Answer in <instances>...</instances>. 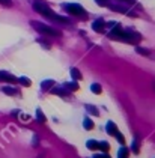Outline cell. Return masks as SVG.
Masks as SVG:
<instances>
[{
  "mask_svg": "<svg viewBox=\"0 0 155 158\" xmlns=\"http://www.w3.org/2000/svg\"><path fill=\"white\" fill-rule=\"evenodd\" d=\"M122 2H128V3H134V0H122Z\"/></svg>",
  "mask_w": 155,
  "mask_h": 158,
  "instance_id": "28",
  "label": "cell"
},
{
  "mask_svg": "<svg viewBox=\"0 0 155 158\" xmlns=\"http://www.w3.org/2000/svg\"><path fill=\"white\" fill-rule=\"evenodd\" d=\"M86 109H88L90 113H93L95 116H98V115H99V113L97 111V107H95V105H89V104H88V105H86Z\"/></svg>",
  "mask_w": 155,
  "mask_h": 158,
  "instance_id": "22",
  "label": "cell"
},
{
  "mask_svg": "<svg viewBox=\"0 0 155 158\" xmlns=\"http://www.w3.org/2000/svg\"><path fill=\"white\" fill-rule=\"evenodd\" d=\"M63 8H65V11H66L68 14L86 18V11H84V8H83L81 5H79V3H66V5H63Z\"/></svg>",
  "mask_w": 155,
  "mask_h": 158,
  "instance_id": "2",
  "label": "cell"
},
{
  "mask_svg": "<svg viewBox=\"0 0 155 158\" xmlns=\"http://www.w3.org/2000/svg\"><path fill=\"white\" fill-rule=\"evenodd\" d=\"M65 87H66V89L68 90H77V89H79V84H77V81H70V83H66L65 84Z\"/></svg>",
  "mask_w": 155,
  "mask_h": 158,
  "instance_id": "13",
  "label": "cell"
},
{
  "mask_svg": "<svg viewBox=\"0 0 155 158\" xmlns=\"http://www.w3.org/2000/svg\"><path fill=\"white\" fill-rule=\"evenodd\" d=\"M3 5H6V6H11V0H0Z\"/></svg>",
  "mask_w": 155,
  "mask_h": 158,
  "instance_id": "26",
  "label": "cell"
},
{
  "mask_svg": "<svg viewBox=\"0 0 155 158\" xmlns=\"http://www.w3.org/2000/svg\"><path fill=\"white\" fill-rule=\"evenodd\" d=\"M86 145H88V149H90V151H97L98 149V142H95V140H89Z\"/></svg>",
  "mask_w": 155,
  "mask_h": 158,
  "instance_id": "16",
  "label": "cell"
},
{
  "mask_svg": "<svg viewBox=\"0 0 155 158\" xmlns=\"http://www.w3.org/2000/svg\"><path fill=\"white\" fill-rule=\"evenodd\" d=\"M33 8H35V11H36V12H39L41 15L47 17V18H50V20H53V18H54V15H56V14L51 11L45 3H42V2H36L35 5H33Z\"/></svg>",
  "mask_w": 155,
  "mask_h": 158,
  "instance_id": "4",
  "label": "cell"
},
{
  "mask_svg": "<svg viewBox=\"0 0 155 158\" xmlns=\"http://www.w3.org/2000/svg\"><path fill=\"white\" fill-rule=\"evenodd\" d=\"M106 129H107V133H108L110 136H113V137H116V139L119 140L120 145H125V139L122 137V134H120V131L117 129V127H116L115 122L110 120L108 124H107V127H106Z\"/></svg>",
  "mask_w": 155,
  "mask_h": 158,
  "instance_id": "5",
  "label": "cell"
},
{
  "mask_svg": "<svg viewBox=\"0 0 155 158\" xmlns=\"http://www.w3.org/2000/svg\"><path fill=\"white\" fill-rule=\"evenodd\" d=\"M136 51L139 53V54H143V56H149V51L146 50V48H142V47H137Z\"/></svg>",
  "mask_w": 155,
  "mask_h": 158,
  "instance_id": "21",
  "label": "cell"
},
{
  "mask_svg": "<svg viewBox=\"0 0 155 158\" xmlns=\"http://www.w3.org/2000/svg\"><path fill=\"white\" fill-rule=\"evenodd\" d=\"M32 26H33V27H35L39 33L47 35V36H62V33H60L59 30L50 27V26H47V24H42V23H38V21H32Z\"/></svg>",
  "mask_w": 155,
  "mask_h": 158,
  "instance_id": "1",
  "label": "cell"
},
{
  "mask_svg": "<svg viewBox=\"0 0 155 158\" xmlns=\"http://www.w3.org/2000/svg\"><path fill=\"white\" fill-rule=\"evenodd\" d=\"M97 2V5H99V6H107L108 5V0H95Z\"/></svg>",
  "mask_w": 155,
  "mask_h": 158,
  "instance_id": "24",
  "label": "cell"
},
{
  "mask_svg": "<svg viewBox=\"0 0 155 158\" xmlns=\"http://www.w3.org/2000/svg\"><path fill=\"white\" fill-rule=\"evenodd\" d=\"M71 75H72L74 80H81V72H80L77 68H72V69H71Z\"/></svg>",
  "mask_w": 155,
  "mask_h": 158,
  "instance_id": "12",
  "label": "cell"
},
{
  "mask_svg": "<svg viewBox=\"0 0 155 158\" xmlns=\"http://www.w3.org/2000/svg\"><path fill=\"white\" fill-rule=\"evenodd\" d=\"M36 120L39 122V124H44V122L47 120V119H45V115L42 113V110H41V109H38V110H36Z\"/></svg>",
  "mask_w": 155,
  "mask_h": 158,
  "instance_id": "11",
  "label": "cell"
},
{
  "mask_svg": "<svg viewBox=\"0 0 155 158\" xmlns=\"http://www.w3.org/2000/svg\"><path fill=\"white\" fill-rule=\"evenodd\" d=\"M98 149H101L102 152H107L108 149H110V145H108V142H98Z\"/></svg>",
  "mask_w": 155,
  "mask_h": 158,
  "instance_id": "15",
  "label": "cell"
},
{
  "mask_svg": "<svg viewBox=\"0 0 155 158\" xmlns=\"http://www.w3.org/2000/svg\"><path fill=\"white\" fill-rule=\"evenodd\" d=\"M0 81H6V83H11V84H17V83H18V78L14 77L9 72H6V71H0Z\"/></svg>",
  "mask_w": 155,
  "mask_h": 158,
  "instance_id": "6",
  "label": "cell"
},
{
  "mask_svg": "<svg viewBox=\"0 0 155 158\" xmlns=\"http://www.w3.org/2000/svg\"><path fill=\"white\" fill-rule=\"evenodd\" d=\"M130 157V151H128V148H120L119 149V154H117V158H128Z\"/></svg>",
  "mask_w": 155,
  "mask_h": 158,
  "instance_id": "9",
  "label": "cell"
},
{
  "mask_svg": "<svg viewBox=\"0 0 155 158\" xmlns=\"http://www.w3.org/2000/svg\"><path fill=\"white\" fill-rule=\"evenodd\" d=\"M104 27H106L104 20H97V21L92 23V29L95 30V32H98V33H102V32H104Z\"/></svg>",
  "mask_w": 155,
  "mask_h": 158,
  "instance_id": "7",
  "label": "cell"
},
{
  "mask_svg": "<svg viewBox=\"0 0 155 158\" xmlns=\"http://www.w3.org/2000/svg\"><path fill=\"white\" fill-rule=\"evenodd\" d=\"M53 84H54L53 80H47V81H42L41 87H42V90H47V89H50V86H53Z\"/></svg>",
  "mask_w": 155,
  "mask_h": 158,
  "instance_id": "19",
  "label": "cell"
},
{
  "mask_svg": "<svg viewBox=\"0 0 155 158\" xmlns=\"http://www.w3.org/2000/svg\"><path fill=\"white\" fill-rule=\"evenodd\" d=\"M18 83H21V84H24V86H30V84H32V81L29 80V78H26V77H20V78H18Z\"/></svg>",
  "mask_w": 155,
  "mask_h": 158,
  "instance_id": "20",
  "label": "cell"
},
{
  "mask_svg": "<svg viewBox=\"0 0 155 158\" xmlns=\"http://www.w3.org/2000/svg\"><path fill=\"white\" fill-rule=\"evenodd\" d=\"M3 93H6V95H11V96H14V95H18V90H17V89H14V87H9V86H5L3 87Z\"/></svg>",
  "mask_w": 155,
  "mask_h": 158,
  "instance_id": "10",
  "label": "cell"
},
{
  "mask_svg": "<svg viewBox=\"0 0 155 158\" xmlns=\"http://www.w3.org/2000/svg\"><path fill=\"white\" fill-rule=\"evenodd\" d=\"M90 90H92L93 93H97V95H99V93L102 92V89H101V86H99L98 83H93V84L90 86Z\"/></svg>",
  "mask_w": 155,
  "mask_h": 158,
  "instance_id": "17",
  "label": "cell"
},
{
  "mask_svg": "<svg viewBox=\"0 0 155 158\" xmlns=\"http://www.w3.org/2000/svg\"><path fill=\"white\" fill-rule=\"evenodd\" d=\"M110 8H111V11H116V12H124V14L128 12V11H127V8L119 6V5H113V6H110Z\"/></svg>",
  "mask_w": 155,
  "mask_h": 158,
  "instance_id": "18",
  "label": "cell"
},
{
  "mask_svg": "<svg viewBox=\"0 0 155 158\" xmlns=\"http://www.w3.org/2000/svg\"><path fill=\"white\" fill-rule=\"evenodd\" d=\"M133 152L139 154V145H137V140H134V142H133Z\"/></svg>",
  "mask_w": 155,
  "mask_h": 158,
  "instance_id": "23",
  "label": "cell"
},
{
  "mask_svg": "<svg viewBox=\"0 0 155 158\" xmlns=\"http://www.w3.org/2000/svg\"><path fill=\"white\" fill-rule=\"evenodd\" d=\"M93 158H110V155H107V154H101V155H95Z\"/></svg>",
  "mask_w": 155,
  "mask_h": 158,
  "instance_id": "25",
  "label": "cell"
},
{
  "mask_svg": "<svg viewBox=\"0 0 155 158\" xmlns=\"http://www.w3.org/2000/svg\"><path fill=\"white\" fill-rule=\"evenodd\" d=\"M83 127H84V129H92L93 128V122L89 119V118H84V122H83Z\"/></svg>",
  "mask_w": 155,
  "mask_h": 158,
  "instance_id": "14",
  "label": "cell"
},
{
  "mask_svg": "<svg viewBox=\"0 0 155 158\" xmlns=\"http://www.w3.org/2000/svg\"><path fill=\"white\" fill-rule=\"evenodd\" d=\"M20 118H21L23 120H29V119H30V116H27V115H20Z\"/></svg>",
  "mask_w": 155,
  "mask_h": 158,
  "instance_id": "27",
  "label": "cell"
},
{
  "mask_svg": "<svg viewBox=\"0 0 155 158\" xmlns=\"http://www.w3.org/2000/svg\"><path fill=\"white\" fill-rule=\"evenodd\" d=\"M51 92L53 93H57V95H60V96H66V95H70V90L66 89V87L63 86V87H53V89H51Z\"/></svg>",
  "mask_w": 155,
  "mask_h": 158,
  "instance_id": "8",
  "label": "cell"
},
{
  "mask_svg": "<svg viewBox=\"0 0 155 158\" xmlns=\"http://www.w3.org/2000/svg\"><path fill=\"white\" fill-rule=\"evenodd\" d=\"M142 39L140 33H137L134 30H122V35H120V39L119 41H124L128 44H137Z\"/></svg>",
  "mask_w": 155,
  "mask_h": 158,
  "instance_id": "3",
  "label": "cell"
}]
</instances>
